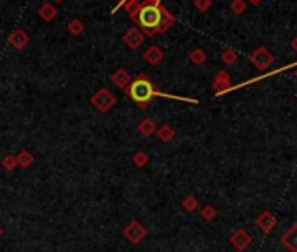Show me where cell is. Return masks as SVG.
I'll use <instances>...</instances> for the list:
<instances>
[{"label": "cell", "instance_id": "obj_1", "mask_svg": "<svg viewBox=\"0 0 297 252\" xmlns=\"http://www.w3.org/2000/svg\"><path fill=\"white\" fill-rule=\"evenodd\" d=\"M126 95L131 98L135 104L140 109L148 107L150 100L154 96H159V98H170V100H178V102H187V104H199L196 98H185V96H177V95H170V93H165L157 89L154 86V83L148 79L147 74H138L135 79H131V83L128 84V88L124 89Z\"/></svg>", "mask_w": 297, "mask_h": 252}, {"label": "cell", "instance_id": "obj_2", "mask_svg": "<svg viewBox=\"0 0 297 252\" xmlns=\"http://www.w3.org/2000/svg\"><path fill=\"white\" fill-rule=\"evenodd\" d=\"M161 7L163 5H152V4H145L138 9V12L131 18L135 23L138 25V28H142L144 35H157V28L161 23Z\"/></svg>", "mask_w": 297, "mask_h": 252}, {"label": "cell", "instance_id": "obj_3", "mask_svg": "<svg viewBox=\"0 0 297 252\" xmlns=\"http://www.w3.org/2000/svg\"><path fill=\"white\" fill-rule=\"evenodd\" d=\"M91 105L97 109L98 112L105 114V112H109L110 109L116 105V96H114L107 88H100L91 96Z\"/></svg>", "mask_w": 297, "mask_h": 252}, {"label": "cell", "instance_id": "obj_4", "mask_svg": "<svg viewBox=\"0 0 297 252\" xmlns=\"http://www.w3.org/2000/svg\"><path fill=\"white\" fill-rule=\"evenodd\" d=\"M123 235H124V238L128 242H131L133 245H137L147 236V228H145L144 224L138 223V221H131V223L124 228Z\"/></svg>", "mask_w": 297, "mask_h": 252}, {"label": "cell", "instance_id": "obj_5", "mask_svg": "<svg viewBox=\"0 0 297 252\" xmlns=\"http://www.w3.org/2000/svg\"><path fill=\"white\" fill-rule=\"evenodd\" d=\"M250 61H252L255 67L259 68V70H268L271 65H273L274 61V56L271 55V53L268 51L266 48H257L255 51L250 55Z\"/></svg>", "mask_w": 297, "mask_h": 252}, {"label": "cell", "instance_id": "obj_6", "mask_svg": "<svg viewBox=\"0 0 297 252\" xmlns=\"http://www.w3.org/2000/svg\"><path fill=\"white\" fill-rule=\"evenodd\" d=\"M231 86H233L231 76H229L225 70H219V72L215 74V77H213V83H212V88H213V91H215V95L217 96L225 95Z\"/></svg>", "mask_w": 297, "mask_h": 252}, {"label": "cell", "instance_id": "obj_7", "mask_svg": "<svg viewBox=\"0 0 297 252\" xmlns=\"http://www.w3.org/2000/svg\"><path fill=\"white\" fill-rule=\"evenodd\" d=\"M144 40H145V35L140 28H129L128 32L123 35V42H124L129 49H138L144 44Z\"/></svg>", "mask_w": 297, "mask_h": 252}, {"label": "cell", "instance_id": "obj_8", "mask_svg": "<svg viewBox=\"0 0 297 252\" xmlns=\"http://www.w3.org/2000/svg\"><path fill=\"white\" fill-rule=\"evenodd\" d=\"M231 244L236 251H245L250 244H252V236H250L248 231L245 229H236V231L231 235Z\"/></svg>", "mask_w": 297, "mask_h": 252}, {"label": "cell", "instance_id": "obj_9", "mask_svg": "<svg viewBox=\"0 0 297 252\" xmlns=\"http://www.w3.org/2000/svg\"><path fill=\"white\" fill-rule=\"evenodd\" d=\"M30 42V37L28 33L25 32V30H21V28H16V30H12L11 35H9V44L12 46L14 49H23L26 48V44Z\"/></svg>", "mask_w": 297, "mask_h": 252}, {"label": "cell", "instance_id": "obj_10", "mask_svg": "<svg viewBox=\"0 0 297 252\" xmlns=\"http://www.w3.org/2000/svg\"><path fill=\"white\" fill-rule=\"evenodd\" d=\"M255 224H257V228L261 229L262 233H269L274 226H276V217L273 216L271 210H264V212L257 217Z\"/></svg>", "mask_w": 297, "mask_h": 252}, {"label": "cell", "instance_id": "obj_11", "mask_svg": "<svg viewBox=\"0 0 297 252\" xmlns=\"http://www.w3.org/2000/svg\"><path fill=\"white\" fill-rule=\"evenodd\" d=\"M281 244H283L285 249H289V252H297V224H292V226L283 233Z\"/></svg>", "mask_w": 297, "mask_h": 252}, {"label": "cell", "instance_id": "obj_12", "mask_svg": "<svg viewBox=\"0 0 297 252\" xmlns=\"http://www.w3.org/2000/svg\"><path fill=\"white\" fill-rule=\"evenodd\" d=\"M110 79H112V83L116 84L119 89H126L128 88V84L131 83V76H129L128 70H124V68H117Z\"/></svg>", "mask_w": 297, "mask_h": 252}, {"label": "cell", "instance_id": "obj_13", "mask_svg": "<svg viewBox=\"0 0 297 252\" xmlns=\"http://www.w3.org/2000/svg\"><path fill=\"white\" fill-rule=\"evenodd\" d=\"M175 16H173L172 12L168 11L166 7H161V23H159V28H157V33H165L168 32L170 28L175 25Z\"/></svg>", "mask_w": 297, "mask_h": 252}, {"label": "cell", "instance_id": "obj_14", "mask_svg": "<svg viewBox=\"0 0 297 252\" xmlns=\"http://www.w3.org/2000/svg\"><path fill=\"white\" fill-rule=\"evenodd\" d=\"M144 58H145V61H147L148 65H157V63H161V61H163V58H165V53L161 51L159 46H150V48L144 53Z\"/></svg>", "mask_w": 297, "mask_h": 252}, {"label": "cell", "instance_id": "obj_15", "mask_svg": "<svg viewBox=\"0 0 297 252\" xmlns=\"http://www.w3.org/2000/svg\"><path fill=\"white\" fill-rule=\"evenodd\" d=\"M56 14H58L56 7H54L52 4H49V2H46L44 5H40V7H39V16H40V20L46 21V23H49V21L54 20V18H56Z\"/></svg>", "mask_w": 297, "mask_h": 252}, {"label": "cell", "instance_id": "obj_16", "mask_svg": "<svg viewBox=\"0 0 297 252\" xmlns=\"http://www.w3.org/2000/svg\"><path fill=\"white\" fill-rule=\"evenodd\" d=\"M157 133V139L163 140V142H170V140H173V137H175V128L173 126H170V124H161L159 128L156 130Z\"/></svg>", "mask_w": 297, "mask_h": 252}, {"label": "cell", "instance_id": "obj_17", "mask_svg": "<svg viewBox=\"0 0 297 252\" xmlns=\"http://www.w3.org/2000/svg\"><path fill=\"white\" fill-rule=\"evenodd\" d=\"M138 132L144 137H150L152 133H156V123H154L150 117H145V119H142L140 124H138Z\"/></svg>", "mask_w": 297, "mask_h": 252}, {"label": "cell", "instance_id": "obj_18", "mask_svg": "<svg viewBox=\"0 0 297 252\" xmlns=\"http://www.w3.org/2000/svg\"><path fill=\"white\" fill-rule=\"evenodd\" d=\"M189 60H191V63H194V65H203L206 61V53L203 51V49L196 48L189 53Z\"/></svg>", "mask_w": 297, "mask_h": 252}, {"label": "cell", "instance_id": "obj_19", "mask_svg": "<svg viewBox=\"0 0 297 252\" xmlns=\"http://www.w3.org/2000/svg\"><path fill=\"white\" fill-rule=\"evenodd\" d=\"M16 161H18V167L21 168H28L30 165L33 163V156L30 154L28 151H21L20 154L16 156Z\"/></svg>", "mask_w": 297, "mask_h": 252}, {"label": "cell", "instance_id": "obj_20", "mask_svg": "<svg viewBox=\"0 0 297 252\" xmlns=\"http://www.w3.org/2000/svg\"><path fill=\"white\" fill-rule=\"evenodd\" d=\"M148 163V156H147V152L144 151H137L135 154H133V165L137 168H144L145 165Z\"/></svg>", "mask_w": 297, "mask_h": 252}, {"label": "cell", "instance_id": "obj_21", "mask_svg": "<svg viewBox=\"0 0 297 252\" xmlns=\"http://www.w3.org/2000/svg\"><path fill=\"white\" fill-rule=\"evenodd\" d=\"M222 61H224L225 65H233L238 61V53L234 51V49L227 48L222 51Z\"/></svg>", "mask_w": 297, "mask_h": 252}, {"label": "cell", "instance_id": "obj_22", "mask_svg": "<svg viewBox=\"0 0 297 252\" xmlns=\"http://www.w3.org/2000/svg\"><path fill=\"white\" fill-rule=\"evenodd\" d=\"M199 214L205 221H213L215 217H217V210H215L213 205H205V207L199 210Z\"/></svg>", "mask_w": 297, "mask_h": 252}, {"label": "cell", "instance_id": "obj_23", "mask_svg": "<svg viewBox=\"0 0 297 252\" xmlns=\"http://www.w3.org/2000/svg\"><path fill=\"white\" fill-rule=\"evenodd\" d=\"M198 200L194 198V196H185L184 201H182V207H184V210H187V212H194V210H198Z\"/></svg>", "mask_w": 297, "mask_h": 252}, {"label": "cell", "instance_id": "obj_24", "mask_svg": "<svg viewBox=\"0 0 297 252\" xmlns=\"http://www.w3.org/2000/svg\"><path fill=\"white\" fill-rule=\"evenodd\" d=\"M247 2L245 0H233V2H231V11H233V14H238V16H240V14H243V12L247 11Z\"/></svg>", "mask_w": 297, "mask_h": 252}, {"label": "cell", "instance_id": "obj_25", "mask_svg": "<svg viewBox=\"0 0 297 252\" xmlns=\"http://www.w3.org/2000/svg\"><path fill=\"white\" fill-rule=\"evenodd\" d=\"M69 32L72 33V35H80V33L84 32V25H82V21L80 20H72L69 23Z\"/></svg>", "mask_w": 297, "mask_h": 252}, {"label": "cell", "instance_id": "obj_26", "mask_svg": "<svg viewBox=\"0 0 297 252\" xmlns=\"http://www.w3.org/2000/svg\"><path fill=\"white\" fill-rule=\"evenodd\" d=\"M2 167L7 170V172H11V170H14V168L18 167V161H16V156H12V154H7V156L2 158Z\"/></svg>", "mask_w": 297, "mask_h": 252}, {"label": "cell", "instance_id": "obj_27", "mask_svg": "<svg viewBox=\"0 0 297 252\" xmlns=\"http://www.w3.org/2000/svg\"><path fill=\"white\" fill-rule=\"evenodd\" d=\"M194 7L199 12H206L212 7V0H194Z\"/></svg>", "mask_w": 297, "mask_h": 252}, {"label": "cell", "instance_id": "obj_28", "mask_svg": "<svg viewBox=\"0 0 297 252\" xmlns=\"http://www.w3.org/2000/svg\"><path fill=\"white\" fill-rule=\"evenodd\" d=\"M126 2H128V0H117V5L112 9V14H114V12H117V9H119V7H123V5H124Z\"/></svg>", "mask_w": 297, "mask_h": 252}, {"label": "cell", "instance_id": "obj_29", "mask_svg": "<svg viewBox=\"0 0 297 252\" xmlns=\"http://www.w3.org/2000/svg\"><path fill=\"white\" fill-rule=\"evenodd\" d=\"M290 46H292V49L297 53V37H294V39H292V42H290Z\"/></svg>", "mask_w": 297, "mask_h": 252}, {"label": "cell", "instance_id": "obj_30", "mask_svg": "<svg viewBox=\"0 0 297 252\" xmlns=\"http://www.w3.org/2000/svg\"><path fill=\"white\" fill-rule=\"evenodd\" d=\"M247 4H252V5H259L262 2V0H245Z\"/></svg>", "mask_w": 297, "mask_h": 252}, {"label": "cell", "instance_id": "obj_31", "mask_svg": "<svg viewBox=\"0 0 297 252\" xmlns=\"http://www.w3.org/2000/svg\"><path fill=\"white\" fill-rule=\"evenodd\" d=\"M2 235H4V229H2V226H0V238H2Z\"/></svg>", "mask_w": 297, "mask_h": 252}, {"label": "cell", "instance_id": "obj_32", "mask_svg": "<svg viewBox=\"0 0 297 252\" xmlns=\"http://www.w3.org/2000/svg\"><path fill=\"white\" fill-rule=\"evenodd\" d=\"M294 76H296V79H297V65H296V70H294Z\"/></svg>", "mask_w": 297, "mask_h": 252}, {"label": "cell", "instance_id": "obj_33", "mask_svg": "<svg viewBox=\"0 0 297 252\" xmlns=\"http://www.w3.org/2000/svg\"><path fill=\"white\" fill-rule=\"evenodd\" d=\"M54 2H63V0H54Z\"/></svg>", "mask_w": 297, "mask_h": 252}]
</instances>
